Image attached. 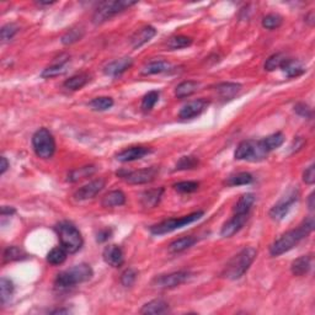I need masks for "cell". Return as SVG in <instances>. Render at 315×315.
<instances>
[{"instance_id":"cell-1","label":"cell","mask_w":315,"mask_h":315,"mask_svg":"<svg viewBox=\"0 0 315 315\" xmlns=\"http://www.w3.org/2000/svg\"><path fill=\"white\" fill-rule=\"evenodd\" d=\"M314 229V218L308 217L299 224L296 229L289 230V232L284 233L278 238L274 244L270 248V254L272 256H280V255L287 253V251L292 250L296 245H298L303 239L313 232Z\"/></svg>"},{"instance_id":"cell-2","label":"cell","mask_w":315,"mask_h":315,"mask_svg":"<svg viewBox=\"0 0 315 315\" xmlns=\"http://www.w3.org/2000/svg\"><path fill=\"white\" fill-rule=\"evenodd\" d=\"M257 251L253 247L244 248L239 254H236L229 262L227 263L226 269L223 271V276L228 280H239L248 272L250 266L253 265Z\"/></svg>"},{"instance_id":"cell-3","label":"cell","mask_w":315,"mask_h":315,"mask_svg":"<svg viewBox=\"0 0 315 315\" xmlns=\"http://www.w3.org/2000/svg\"><path fill=\"white\" fill-rule=\"evenodd\" d=\"M94 275L91 266L88 263H79V265L73 266V268L65 270V271L59 272L55 280V286L57 288H70L77 286L79 283L89 281Z\"/></svg>"},{"instance_id":"cell-4","label":"cell","mask_w":315,"mask_h":315,"mask_svg":"<svg viewBox=\"0 0 315 315\" xmlns=\"http://www.w3.org/2000/svg\"><path fill=\"white\" fill-rule=\"evenodd\" d=\"M58 238L61 240L62 247L68 251L69 254H74L79 251L83 247V236L79 229L70 222H61L56 227Z\"/></svg>"},{"instance_id":"cell-5","label":"cell","mask_w":315,"mask_h":315,"mask_svg":"<svg viewBox=\"0 0 315 315\" xmlns=\"http://www.w3.org/2000/svg\"><path fill=\"white\" fill-rule=\"evenodd\" d=\"M136 2H128V0H112V2H103L96 8L94 15H92V22L95 25H101L106 22L117 14L122 13L126 9L136 5Z\"/></svg>"},{"instance_id":"cell-6","label":"cell","mask_w":315,"mask_h":315,"mask_svg":"<svg viewBox=\"0 0 315 315\" xmlns=\"http://www.w3.org/2000/svg\"><path fill=\"white\" fill-rule=\"evenodd\" d=\"M269 155V152L266 151L263 146L262 139L255 140L248 139L243 140L236 147L234 157L236 160H247V161H261Z\"/></svg>"},{"instance_id":"cell-7","label":"cell","mask_w":315,"mask_h":315,"mask_svg":"<svg viewBox=\"0 0 315 315\" xmlns=\"http://www.w3.org/2000/svg\"><path fill=\"white\" fill-rule=\"evenodd\" d=\"M203 214H205L203 211H197L188 215H184V217L181 218H170V220H166L161 222V223L153 226L151 228V233L153 235H163V234L172 233L174 230L184 228L191 223H195L196 221L201 220V218L203 217Z\"/></svg>"},{"instance_id":"cell-8","label":"cell","mask_w":315,"mask_h":315,"mask_svg":"<svg viewBox=\"0 0 315 315\" xmlns=\"http://www.w3.org/2000/svg\"><path fill=\"white\" fill-rule=\"evenodd\" d=\"M32 147L38 158L50 159L56 152V142L47 128H40L32 136Z\"/></svg>"},{"instance_id":"cell-9","label":"cell","mask_w":315,"mask_h":315,"mask_svg":"<svg viewBox=\"0 0 315 315\" xmlns=\"http://www.w3.org/2000/svg\"><path fill=\"white\" fill-rule=\"evenodd\" d=\"M159 174L158 166H151L146 167V169L136 170V172H126V170H121L117 173V176L124 179L126 182L132 185H142L152 182L153 180L157 178Z\"/></svg>"},{"instance_id":"cell-10","label":"cell","mask_w":315,"mask_h":315,"mask_svg":"<svg viewBox=\"0 0 315 315\" xmlns=\"http://www.w3.org/2000/svg\"><path fill=\"white\" fill-rule=\"evenodd\" d=\"M298 199H299L298 190L290 191L287 196H284L281 201H278V202L270 209L269 215L271 217V220H274L276 222H280L283 220V218L288 214L289 209L292 208V206L298 201Z\"/></svg>"},{"instance_id":"cell-11","label":"cell","mask_w":315,"mask_h":315,"mask_svg":"<svg viewBox=\"0 0 315 315\" xmlns=\"http://www.w3.org/2000/svg\"><path fill=\"white\" fill-rule=\"evenodd\" d=\"M190 278V272L187 271H178L173 272V274L160 275L153 280V286L161 289H170V288H175L180 284L185 283L186 281Z\"/></svg>"},{"instance_id":"cell-12","label":"cell","mask_w":315,"mask_h":315,"mask_svg":"<svg viewBox=\"0 0 315 315\" xmlns=\"http://www.w3.org/2000/svg\"><path fill=\"white\" fill-rule=\"evenodd\" d=\"M105 184H106V182H105L104 179H96L94 180V181L89 182L88 185L80 187L79 190L74 193V197L79 201L94 199L99 192L103 191V188L105 187Z\"/></svg>"},{"instance_id":"cell-13","label":"cell","mask_w":315,"mask_h":315,"mask_svg":"<svg viewBox=\"0 0 315 315\" xmlns=\"http://www.w3.org/2000/svg\"><path fill=\"white\" fill-rule=\"evenodd\" d=\"M209 103L205 99H200V100L191 101V103L186 104L179 112V117L182 119H190L193 117L200 116L201 113L208 107Z\"/></svg>"},{"instance_id":"cell-14","label":"cell","mask_w":315,"mask_h":315,"mask_svg":"<svg viewBox=\"0 0 315 315\" xmlns=\"http://www.w3.org/2000/svg\"><path fill=\"white\" fill-rule=\"evenodd\" d=\"M249 220V214H234L233 218H230L229 221L222 227L221 235L223 238H230L234 234H236L245 226Z\"/></svg>"},{"instance_id":"cell-15","label":"cell","mask_w":315,"mask_h":315,"mask_svg":"<svg viewBox=\"0 0 315 315\" xmlns=\"http://www.w3.org/2000/svg\"><path fill=\"white\" fill-rule=\"evenodd\" d=\"M149 153H152V149L147 148V147H130V148L119 152L118 154L116 155V159L118 161H121V163H130V161L139 160V159L148 155Z\"/></svg>"},{"instance_id":"cell-16","label":"cell","mask_w":315,"mask_h":315,"mask_svg":"<svg viewBox=\"0 0 315 315\" xmlns=\"http://www.w3.org/2000/svg\"><path fill=\"white\" fill-rule=\"evenodd\" d=\"M103 257L105 262L107 265L112 266V268H119V266L124 265L125 262V255L122 249L117 245H109V247L105 248Z\"/></svg>"},{"instance_id":"cell-17","label":"cell","mask_w":315,"mask_h":315,"mask_svg":"<svg viewBox=\"0 0 315 315\" xmlns=\"http://www.w3.org/2000/svg\"><path fill=\"white\" fill-rule=\"evenodd\" d=\"M133 65V61L130 57H124V58L116 59V61L110 62L106 67L104 68V73L109 77H118L122 73H125L127 69H130Z\"/></svg>"},{"instance_id":"cell-18","label":"cell","mask_w":315,"mask_h":315,"mask_svg":"<svg viewBox=\"0 0 315 315\" xmlns=\"http://www.w3.org/2000/svg\"><path fill=\"white\" fill-rule=\"evenodd\" d=\"M157 35V30L153 26H144V28L139 29L133 34L131 37V46L137 50V48L142 47L143 44H146L147 42L152 40L154 36Z\"/></svg>"},{"instance_id":"cell-19","label":"cell","mask_w":315,"mask_h":315,"mask_svg":"<svg viewBox=\"0 0 315 315\" xmlns=\"http://www.w3.org/2000/svg\"><path fill=\"white\" fill-rule=\"evenodd\" d=\"M241 90V85L238 83H221L215 86V91L224 101H229L235 98Z\"/></svg>"},{"instance_id":"cell-20","label":"cell","mask_w":315,"mask_h":315,"mask_svg":"<svg viewBox=\"0 0 315 315\" xmlns=\"http://www.w3.org/2000/svg\"><path fill=\"white\" fill-rule=\"evenodd\" d=\"M68 62H69V56L64 55L62 57V61L56 62L53 65H51V67L44 69V70L42 71L41 77L42 78H53V77L63 76V74L67 73V70H68Z\"/></svg>"},{"instance_id":"cell-21","label":"cell","mask_w":315,"mask_h":315,"mask_svg":"<svg viewBox=\"0 0 315 315\" xmlns=\"http://www.w3.org/2000/svg\"><path fill=\"white\" fill-rule=\"evenodd\" d=\"M172 69V63L167 61H153L144 65L140 73L143 76H154V74H161L169 71Z\"/></svg>"},{"instance_id":"cell-22","label":"cell","mask_w":315,"mask_h":315,"mask_svg":"<svg viewBox=\"0 0 315 315\" xmlns=\"http://www.w3.org/2000/svg\"><path fill=\"white\" fill-rule=\"evenodd\" d=\"M126 203V195L121 190L111 191L104 196L101 205L106 208H112V207L124 206Z\"/></svg>"},{"instance_id":"cell-23","label":"cell","mask_w":315,"mask_h":315,"mask_svg":"<svg viewBox=\"0 0 315 315\" xmlns=\"http://www.w3.org/2000/svg\"><path fill=\"white\" fill-rule=\"evenodd\" d=\"M255 203V196L253 193H245L238 200L234 206V214H249Z\"/></svg>"},{"instance_id":"cell-24","label":"cell","mask_w":315,"mask_h":315,"mask_svg":"<svg viewBox=\"0 0 315 315\" xmlns=\"http://www.w3.org/2000/svg\"><path fill=\"white\" fill-rule=\"evenodd\" d=\"M311 268V257L310 256H301L296 259L290 266V271L295 276H304L310 271Z\"/></svg>"},{"instance_id":"cell-25","label":"cell","mask_w":315,"mask_h":315,"mask_svg":"<svg viewBox=\"0 0 315 315\" xmlns=\"http://www.w3.org/2000/svg\"><path fill=\"white\" fill-rule=\"evenodd\" d=\"M169 310V305L163 299H154V301L148 302L143 305L140 309L142 314H163Z\"/></svg>"},{"instance_id":"cell-26","label":"cell","mask_w":315,"mask_h":315,"mask_svg":"<svg viewBox=\"0 0 315 315\" xmlns=\"http://www.w3.org/2000/svg\"><path fill=\"white\" fill-rule=\"evenodd\" d=\"M164 188H155V190L146 191L142 195V205L146 208H154L160 202L161 196H163Z\"/></svg>"},{"instance_id":"cell-27","label":"cell","mask_w":315,"mask_h":315,"mask_svg":"<svg viewBox=\"0 0 315 315\" xmlns=\"http://www.w3.org/2000/svg\"><path fill=\"white\" fill-rule=\"evenodd\" d=\"M200 88V83L195 82V80H187V82H182L179 84L175 89V96L179 99H185L191 96L192 94L197 91Z\"/></svg>"},{"instance_id":"cell-28","label":"cell","mask_w":315,"mask_h":315,"mask_svg":"<svg viewBox=\"0 0 315 315\" xmlns=\"http://www.w3.org/2000/svg\"><path fill=\"white\" fill-rule=\"evenodd\" d=\"M281 69L284 71V74H286L288 78L299 77L302 76L303 73H305V68L303 67L301 63L293 61V59H287V61L283 63Z\"/></svg>"},{"instance_id":"cell-29","label":"cell","mask_w":315,"mask_h":315,"mask_svg":"<svg viewBox=\"0 0 315 315\" xmlns=\"http://www.w3.org/2000/svg\"><path fill=\"white\" fill-rule=\"evenodd\" d=\"M89 82V76L85 73H80L77 74V76L70 77L69 79H67L64 82V88L68 90H73V91H76V90H79L84 88V86L86 85Z\"/></svg>"},{"instance_id":"cell-30","label":"cell","mask_w":315,"mask_h":315,"mask_svg":"<svg viewBox=\"0 0 315 315\" xmlns=\"http://www.w3.org/2000/svg\"><path fill=\"white\" fill-rule=\"evenodd\" d=\"M197 239L193 238V236H184V238H180L178 240H175V241H173L172 244H170L169 250L172 251V253H182V251L187 250L188 248L193 247L195 244H196Z\"/></svg>"},{"instance_id":"cell-31","label":"cell","mask_w":315,"mask_h":315,"mask_svg":"<svg viewBox=\"0 0 315 315\" xmlns=\"http://www.w3.org/2000/svg\"><path fill=\"white\" fill-rule=\"evenodd\" d=\"M95 172H96V167L94 166V165H88V166H83V167H79V169L71 170L68 175V181L77 182V181H79V180L88 178V176H91Z\"/></svg>"},{"instance_id":"cell-32","label":"cell","mask_w":315,"mask_h":315,"mask_svg":"<svg viewBox=\"0 0 315 315\" xmlns=\"http://www.w3.org/2000/svg\"><path fill=\"white\" fill-rule=\"evenodd\" d=\"M283 142H284V136L283 133H281V132H277V133L270 134V136L262 138L263 146H265L266 151L269 153L280 148L282 144H283Z\"/></svg>"},{"instance_id":"cell-33","label":"cell","mask_w":315,"mask_h":315,"mask_svg":"<svg viewBox=\"0 0 315 315\" xmlns=\"http://www.w3.org/2000/svg\"><path fill=\"white\" fill-rule=\"evenodd\" d=\"M68 251L64 248H53L50 253L47 254V261L53 266L62 265L67 260Z\"/></svg>"},{"instance_id":"cell-34","label":"cell","mask_w":315,"mask_h":315,"mask_svg":"<svg viewBox=\"0 0 315 315\" xmlns=\"http://www.w3.org/2000/svg\"><path fill=\"white\" fill-rule=\"evenodd\" d=\"M254 181V178L251 174L249 173H238L234 174V175L229 176L226 180L227 186H243V185H249Z\"/></svg>"},{"instance_id":"cell-35","label":"cell","mask_w":315,"mask_h":315,"mask_svg":"<svg viewBox=\"0 0 315 315\" xmlns=\"http://www.w3.org/2000/svg\"><path fill=\"white\" fill-rule=\"evenodd\" d=\"M192 43V38L187 37V36H173V37H170L169 40L166 42V47L169 48V50H181V48H186L188 46H191Z\"/></svg>"},{"instance_id":"cell-36","label":"cell","mask_w":315,"mask_h":315,"mask_svg":"<svg viewBox=\"0 0 315 315\" xmlns=\"http://www.w3.org/2000/svg\"><path fill=\"white\" fill-rule=\"evenodd\" d=\"M14 290H15L14 283L9 280V278L3 277L2 280H0V296H2L3 304H5L8 301H10Z\"/></svg>"},{"instance_id":"cell-37","label":"cell","mask_w":315,"mask_h":315,"mask_svg":"<svg viewBox=\"0 0 315 315\" xmlns=\"http://www.w3.org/2000/svg\"><path fill=\"white\" fill-rule=\"evenodd\" d=\"M29 255L17 247H8L4 251V261L5 262H11V261H19L26 259Z\"/></svg>"},{"instance_id":"cell-38","label":"cell","mask_w":315,"mask_h":315,"mask_svg":"<svg viewBox=\"0 0 315 315\" xmlns=\"http://www.w3.org/2000/svg\"><path fill=\"white\" fill-rule=\"evenodd\" d=\"M287 59V56L284 53H275V55L269 57L268 61L265 62V70L272 71L275 69L281 68Z\"/></svg>"},{"instance_id":"cell-39","label":"cell","mask_w":315,"mask_h":315,"mask_svg":"<svg viewBox=\"0 0 315 315\" xmlns=\"http://www.w3.org/2000/svg\"><path fill=\"white\" fill-rule=\"evenodd\" d=\"M84 36V30L82 28H74L65 32L62 37V43L68 46V44H73L76 42L80 41Z\"/></svg>"},{"instance_id":"cell-40","label":"cell","mask_w":315,"mask_h":315,"mask_svg":"<svg viewBox=\"0 0 315 315\" xmlns=\"http://www.w3.org/2000/svg\"><path fill=\"white\" fill-rule=\"evenodd\" d=\"M113 106V100L107 96H100L90 101V107L95 111H106Z\"/></svg>"},{"instance_id":"cell-41","label":"cell","mask_w":315,"mask_h":315,"mask_svg":"<svg viewBox=\"0 0 315 315\" xmlns=\"http://www.w3.org/2000/svg\"><path fill=\"white\" fill-rule=\"evenodd\" d=\"M159 96H160V92L157 91V90H153V91H149L148 94L144 95L142 100V109L144 111H151L159 101Z\"/></svg>"},{"instance_id":"cell-42","label":"cell","mask_w":315,"mask_h":315,"mask_svg":"<svg viewBox=\"0 0 315 315\" xmlns=\"http://www.w3.org/2000/svg\"><path fill=\"white\" fill-rule=\"evenodd\" d=\"M282 16L278 14H269L262 19V26L268 30H275L282 25Z\"/></svg>"},{"instance_id":"cell-43","label":"cell","mask_w":315,"mask_h":315,"mask_svg":"<svg viewBox=\"0 0 315 315\" xmlns=\"http://www.w3.org/2000/svg\"><path fill=\"white\" fill-rule=\"evenodd\" d=\"M199 165V159L193 155H188V157H182L176 164V170H190L195 169Z\"/></svg>"},{"instance_id":"cell-44","label":"cell","mask_w":315,"mask_h":315,"mask_svg":"<svg viewBox=\"0 0 315 315\" xmlns=\"http://www.w3.org/2000/svg\"><path fill=\"white\" fill-rule=\"evenodd\" d=\"M199 187L200 184L197 181H181L174 185V188L181 193H192V192L199 190Z\"/></svg>"},{"instance_id":"cell-45","label":"cell","mask_w":315,"mask_h":315,"mask_svg":"<svg viewBox=\"0 0 315 315\" xmlns=\"http://www.w3.org/2000/svg\"><path fill=\"white\" fill-rule=\"evenodd\" d=\"M17 31H19V28H17V25H15V23H8V25L3 26L2 32H0V35H2V41L3 42L10 41L11 38L17 34Z\"/></svg>"},{"instance_id":"cell-46","label":"cell","mask_w":315,"mask_h":315,"mask_svg":"<svg viewBox=\"0 0 315 315\" xmlns=\"http://www.w3.org/2000/svg\"><path fill=\"white\" fill-rule=\"evenodd\" d=\"M137 271L133 269H127L121 276V283L125 287H132L137 280Z\"/></svg>"},{"instance_id":"cell-47","label":"cell","mask_w":315,"mask_h":315,"mask_svg":"<svg viewBox=\"0 0 315 315\" xmlns=\"http://www.w3.org/2000/svg\"><path fill=\"white\" fill-rule=\"evenodd\" d=\"M295 111L299 116L305 117V118H311L313 117V111L305 104H297L295 106Z\"/></svg>"},{"instance_id":"cell-48","label":"cell","mask_w":315,"mask_h":315,"mask_svg":"<svg viewBox=\"0 0 315 315\" xmlns=\"http://www.w3.org/2000/svg\"><path fill=\"white\" fill-rule=\"evenodd\" d=\"M303 181L308 185H313L315 182V165L311 164L310 166L305 169L303 173Z\"/></svg>"},{"instance_id":"cell-49","label":"cell","mask_w":315,"mask_h":315,"mask_svg":"<svg viewBox=\"0 0 315 315\" xmlns=\"http://www.w3.org/2000/svg\"><path fill=\"white\" fill-rule=\"evenodd\" d=\"M111 234H112V230L109 229V228H105V229H101L100 232L96 234V240H98L99 243L106 241V240L111 238Z\"/></svg>"},{"instance_id":"cell-50","label":"cell","mask_w":315,"mask_h":315,"mask_svg":"<svg viewBox=\"0 0 315 315\" xmlns=\"http://www.w3.org/2000/svg\"><path fill=\"white\" fill-rule=\"evenodd\" d=\"M0 160H2V166H0V174H2V175H4V174L7 173V170L9 169V163H8L7 158H5V157H2V159H0Z\"/></svg>"},{"instance_id":"cell-51","label":"cell","mask_w":315,"mask_h":315,"mask_svg":"<svg viewBox=\"0 0 315 315\" xmlns=\"http://www.w3.org/2000/svg\"><path fill=\"white\" fill-rule=\"evenodd\" d=\"M13 213H15V209L14 208H10V207H2V215L3 217H5V215H10L13 214Z\"/></svg>"},{"instance_id":"cell-52","label":"cell","mask_w":315,"mask_h":315,"mask_svg":"<svg viewBox=\"0 0 315 315\" xmlns=\"http://www.w3.org/2000/svg\"><path fill=\"white\" fill-rule=\"evenodd\" d=\"M308 206H309V209H310V211H313V209H314V193L309 195Z\"/></svg>"},{"instance_id":"cell-53","label":"cell","mask_w":315,"mask_h":315,"mask_svg":"<svg viewBox=\"0 0 315 315\" xmlns=\"http://www.w3.org/2000/svg\"><path fill=\"white\" fill-rule=\"evenodd\" d=\"M69 309H56V310L51 311V314H68Z\"/></svg>"}]
</instances>
